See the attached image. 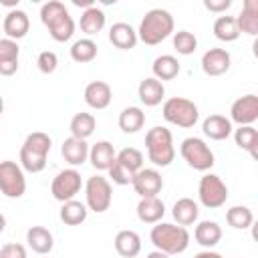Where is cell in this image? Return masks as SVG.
I'll return each instance as SVG.
<instances>
[{"label": "cell", "instance_id": "obj_1", "mask_svg": "<svg viewBox=\"0 0 258 258\" xmlns=\"http://www.w3.org/2000/svg\"><path fill=\"white\" fill-rule=\"evenodd\" d=\"M40 22L46 26L50 38L56 42H67L75 34V20L67 6L58 0H48L40 6Z\"/></svg>", "mask_w": 258, "mask_h": 258}, {"label": "cell", "instance_id": "obj_2", "mask_svg": "<svg viewBox=\"0 0 258 258\" xmlns=\"http://www.w3.org/2000/svg\"><path fill=\"white\" fill-rule=\"evenodd\" d=\"M175 22L173 16L163 10V8H151L149 12H145V16L139 22L137 28V38L147 44V46H155L159 42H163L167 36L173 34Z\"/></svg>", "mask_w": 258, "mask_h": 258}, {"label": "cell", "instance_id": "obj_3", "mask_svg": "<svg viewBox=\"0 0 258 258\" xmlns=\"http://www.w3.org/2000/svg\"><path fill=\"white\" fill-rule=\"evenodd\" d=\"M149 240L155 246V250H159L167 256H173V254H181L187 250L189 232H187V228L177 226V224L157 222L149 232Z\"/></svg>", "mask_w": 258, "mask_h": 258}, {"label": "cell", "instance_id": "obj_4", "mask_svg": "<svg viewBox=\"0 0 258 258\" xmlns=\"http://www.w3.org/2000/svg\"><path fill=\"white\" fill-rule=\"evenodd\" d=\"M52 139L48 133L34 131L26 135L22 147H20V167L28 173H40L46 167V157L50 153Z\"/></svg>", "mask_w": 258, "mask_h": 258}, {"label": "cell", "instance_id": "obj_5", "mask_svg": "<svg viewBox=\"0 0 258 258\" xmlns=\"http://www.w3.org/2000/svg\"><path fill=\"white\" fill-rule=\"evenodd\" d=\"M145 149L147 157L155 167H167L175 159V147H173V135L167 127L155 125L145 135Z\"/></svg>", "mask_w": 258, "mask_h": 258}, {"label": "cell", "instance_id": "obj_6", "mask_svg": "<svg viewBox=\"0 0 258 258\" xmlns=\"http://www.w3.org/2000/svg\"><path fill=\"white\" fill-rule=\"evenodd\" d=\"M141 167H143V153L135 147H125L117 153L113 165L109 167V177L117 185H129Z\"/></svg>", "mask_w": 258, "mask_h": 258}, {"label": "cell", "instance_id": "obj_7", "mask_svg": "<svg viewBox=\"0 0 258 258\" xmlns=\"http://www.w3.org/2000/svg\"><path fill=\"white\" fill-rule=\"evenodd\" d=\"M161 115L167 123L181 127V129H189L198 123L200 119V111L198 105L185 97H169L167 101H163L161 107Z\"/></svg>", "mask_w": 258, "mask_h": 258}, {"label": "cell", "instance_id": "obj_8", "mask_svg": "<svg viewBox=\"0 0 258 258\" xmlns=\"http://www.w3.org/2000/svg\"><path fill=\"white\" fill-rule=\"evenodd\" d=\"M179 153L183 157V161L196 169V171H208L214 167L216 159H214V151L210 149V145L200 139V137H185L179 145Z\"/></svg>", "mask_w": 258, "mask_h": 258}, {"label": "cell", "instance_id": "obj_9", "mask_svg": "<svg viewBox=\"0 0 258 258\" xmlns=\"http://www.w3.org/2000/svg\"><path fill=\"white\" fill-rule=\"evenodd\" d=\"M111 202H113L111 181L103 175H91L85 183V206L95 214H103L111 208Z\"/></svg>", "mask_w": 258, "mask_h": 258}, {"label": "cell", "instance_id": "obj_10", "mask_svg": "<svg viewBox=\"0 0 258 258\" xmlns=\"http://www.w3.org/2000/svg\"><path fill=\"white\" fill-rule=\"evenodd\" d=\"M198 198H200V204L204 208H210V210H218L226 204L228 200V185L222 181L220 175L216 173H206L200 177V183H198Z\"/></svg>", "mask_w": 258, "mask_h": 258}, {"label": "cell", "instance_id": "obj_11", "mask_svg": "<svg viewBox=\"0 0 258 258\" xmlns=\"http://www.w3.org/2000/svg\"><path fill=\"white\" fill-rule=\"evenodd\" d=\"M0 191L10 200H18L24 196L26 177H24V169L20 167V163L10 161V159L0 161Z\"/></svg>", "mask_w": 258, "mask_h": 258}, {"label": "cell", "instance_id": "obj_12", "mask_svg": "<svg viewBox=\"0 0 258 258\" xmlns=\"http://www.w3.org/2000/svg\"><path fill=\"white\" fill-rule=\"evenodd\" d=\"M81 187H83L81 173H79L75 167H69V169L58 171V173L52 177L50 194H52L54 200H58V202L62 204V202L75 200V196L81 191Z\"/></svg>", "mask_w": 258, "mask_h": 258}, {"label": "cell", "instance_id": "obj_13", "mask_svg": "<svg viewBox=\"0 0 258 258\" xmlns=\"http://www.w3.org/2000/svg\"><path fill=\"white\" fill-rule=\"evenodd\" d=\"M230 121L240 125H254L258 121V97L254 93L238 97L230 107Z\"/></svg>", "mask_w": 258, "mask_h": 258}, {"label": "cell", "instance_id": "obj_14", "mask_svg": "<svg viewBox=\"0 0 258 258\" xmlns=\"http://www.w3.org/2000/svg\"><path fill=\"white\" fill-rule=\"evenodd\" d=\"M131 185L139 198H155L163 189V177L153 167H141L135 173Z\"/></svg>", "mask_w": 258, "mask_h": 258}, {"label": "cell", "instance_id": "obj_15", "mask_svg": "<svg viewBox=\"0 0 258 258\" xmlns=\"http://www.w3.org/2000/svg\"><path fill=\"white\" fill-rule=\"evenodd\" d=\"M232 56L226 48H210L202 54V71L208 77H220L230 71Z\"/></svg>", "mask_w": 258, "mask_h": 258}, {"label": "cell", "instance_id": "obj_16", "mask_svg": "<svg viewBox=\"0 0 258 258\" xmlns=\"http://www.w3.org/2000/svg\"><path fill=\"white\" fill-rule=\"evenodd\" d=\"M2 30L6 34V38L10 40H20L28 34L30 30V18L24 10L20 8H14L10 10L6 16H4V22H2Z\"/></svg>", "mask_w": 258, "mask_h": 258}, {"label": "cell", "instance_id": "obj_17", "mask_svg": "<svg viewBox=\"0 0 258 258\" xmlns=\"http://www.w3.org/2000/svg\"><path fill=\"white\" fill-rule=\"evenodd\" d=\"M85 103L91 107V109H107L111 105V99H113V91L109 87V83L105 81H91L87 87H85Z\"/></svg>", "mask_w": 258, "mask_h": 258}, {"label": "cell", "instance_id": "obj_18", "mask_svg": "<svg viewBox=\"0 0 258 258\" xmlns=\"http://www.w3.org/2000/svg\"><path fill=\"white\" fill-rule=\"evenodd\" d=\"M117 153H115V147L111 141L103 139V141H97L93 147H89V161L91 165L97 169V171H109V167L113 165Z\"/></svg>", "mask_w": 258, "mask_h": 258}, {"label": "cell", "instance_id": "obj_19", "mask_svg": "<svg viewBox=\"0 0 258 258\" xmlns=\"http://www.w3.org/2000/svg\"><path fill=\"white\" fill-rule=\"evenodd\" d=\"M60 155L64 157V161L73 167L83 165L89 159V143L85 139H77V137H67L60 145Z\"/></svg>", "mask_w": 258, "mask_h": 258}, {"label": "cell", "instance_id": "obj_20", "mask_svg": "<svg viewBox=\"0 0 258 258\" xmlns=\"http://www.w3.org/2000/svg\"><path fill=\"white\" fill-rule=\"evenodd\" d=\"M18 56H20L18 42L10 38H0V75L2 77H12L18 71Z\"/></svg>", "mask_w": 258, "mask_h": 258}, {"label": "cell", "instance_id": "obj_21", "mask_svg": "<svg viewBox=\"0 0 258 258\" xmlns=\"http://www.w3.org/2000/svg\"><path fill=\"white\" fill-rule=\"evenodd\" d=\"M137 30L127 24V22H115L111 28H109V42L119 48V50H129V48H135L137 44Z\"/></svg>", "mask_w": 258, "mask_h": 258}, {"label": "cell", "instance_id": "obj_22", "mask_svg": "<svg viewBox=\"0 0 258 258\" xmlns=\"http://www.w3.org/2000/svg\"><path fill=\"white\" fill-rule=\"evenodd\" d=\"M202 131H204L206 137H210V139H214V141H224V139H228V137L232 135L234 129H232V121H230L228 117L214 113V115H208V117L204 119Z\"/></svg>", "mask_w": 258, "mask_h": 258}, {"label": "cell", "instance_id": "obj_23", "mask_svg": "<svg viewBox=\"0 0 258 258\" xmlns=\"http://www.w3.org/2000/svg\"><path fill=\"white\" fill-rule=\"evenodd\" d=\"M137 97L145 107H157L165 97V87H163L161 81H157L153 77H147V79H143L139 83Z\"/></svg>", "mask_w": 258, "mask_h": 258}, {"label": "cell", "instance_id": "obj_24", "mask_svg": "<svg viewBox=\"0 0 258 258\" xmlns=\"http://www.w3.org/2000/svg\"><path fill=\"white\" fill-rule=\"evenodd\" d=\"M234 18H236L240 34L244 32V34L256 36L258 34V0H244L242 12Z\"/></svg>", "mask_w": 258, "mask_h": 258}, {"label": "cell", "instance_id": "obj_25", "mask_svg": "<svg viewBox=\"0 0 258 258\" xmlns=\"http://www.w3.org/2000/svg\"><path fill=\"white\" fill-rule=\"evenodd\" d=\"M135 212L143 224H157L165 216V204L157 196L155 198H141Z\"/></svg>", "mask_w": 258, "mask_h": 258}, {"label": "cell", "instance_id": "obj_26", "mask_svg": "<svg viewBox=\"0 0 258 258\" xmlns=\"http://www.w3.org/2000/svg\"><path fill=\"white\" fill-rule=\"evenodd\" d=\"M113 242L117 254L123 258H135L141 252V236L135 230H119Z\"/></svg>", "mask_w": 258, "mask_h": 258}, {"label": "cell", "instance_id": "obj_27", "mask_svg": "<svg viewBox=\"0 0 258 258\" xmlns=\"http://www.w3.org/2000/svg\"><path fill=\"white\" fill-rule=\"evenodd\" d=\"M171 216L173 220L177 222V226H191L198 222V216H200V206L198 202H194L191 198H179L173 208H171Z\"/></svg>", "mask_w": 258, "mask_h": 258}, {"label": "cell", "instance_id": "obj_28", "mask_svg": "<svg viewBox=\"0 0 258 258\" xmlns=\"http://www.w3.org/2000/svg\"><path fill=\"white\" fill-rule=\"evenodd\" d=\"M26 242L32 248V252L36 254H48L54 246V238L52 232L44 226H32L26 230Z\"/></svg>", "mask_w": 258, "mask_h": 258}, {"label": "cell", "instance_id": "obj_29", "mask_svg": "<svg viewBox=\"0 0 258 258\" xmlns=\"http://www.w3.org/2000/svg\"><path fill=\"white\" fill-rule=\"evenodd\" d=\"M194 238H196V242H198L200 246L212 250V248L222 240V228H220V224L214 222V220H204V222H200V224L196 226Z\"/></svg>", "mask_w": 258, "mask_h": 258}, {"label": "cell", "instance_id": "obj_30", "mask_svg": "<svg viewBox=\"0 0 258 258\" xmlns=\"http://www.w3.org/2000/svg\"><path fill=\"white\" fill-rule=\"evenodd\" d=\"M179 60L173 56V54H159L153 64H151V73H153V79L157 81H171L179 75Z\"/></svg>", "mask_w": 258, "mask_h": 258}, {"label": "cell", "instance_id": "obj_31", "mask_svg": "<svg viewBox=\"0 0 258 258\" xmlns=\"http://www.w3.org/2000/svg\"><path fill=\"white\" fill-rule=\"evenodd\" d=\"M105 22H107L105 12L99 6H91V8L83 10L81 20H79V26H81V30L87 36H93V34H99L105 28Z\"/></svg>", "mask_w": 258, "mask_h": 258}, {"label": "cell", "instance_id": "obj_32", "mask_svg": "<svg viewBox=\"0 0 258 258\" xmlns=\"http://www.w3.org/2000/svg\"><path fill=\"white\" fill-rule=\"evenodd\" d=\"M87 216H89V208L79 200L62 202L60 212H58L60 222L67 224V226H79V224H83L87 220Z\"/></svg>", "mask_w": 258, "mask_h": 258}, {"label": "cell", "instance_id": "obj_33", "mask_svg": "<svg viewBox=\"0 0 258 258\" xmlns=\"http://www.w3.org/2000/svg\"><path fill=\"white\" fill-rule=\"evenodd\" d=\"M95 127H97V119H95V115L85 113V111L73 115V119H71V123H69L71 137L85 139V141L95 133Z\"/></svg>", "mask_w": 258, "mask_h": 258}, {"label": "cell", "instance_id": "obj_34", "mask_svg": "<svg viewBox=\"0 0 258 258\" xmlns=\"http://www.w3.org/2000/svg\"><path fill=\"white\" fill-rule=\"evenodd\" d=\"M119 129L123 133H137L145 125V113L141 107H125L119 113Z\"/></svg>", "mask_w": 258, "mask_h": 258}, {"label": "cell", "instance_id": "obj_35", "mask_svg": "<svg viewBox=\"0 0 258 258\" xmlns=\"http://www.w3.org/2000/svg\"><path fill=\"white\" fill-rule=\"evenodd\" d=\"M212 30H214V36L222 42H234L240 36V30H238V24H236L234 16H218L214 20Z\"/></svg>", "mask_w": 258, "mask_h": 258}, {"label": "cell", "instance_id": "obj_36", "mask_svg": "<svg viewBox=\"0 0 258 258\" xmlns=\"http://www.w3.org/2000/svg\"><path fill=\"white\" fill-rule=\"evenodd\" d=\"M232 133H234L236 145L240 149L248 151L252 157H256V145H258V131H256V127L254 125H240Z\"/></svg>", "mask_w": 258, "mask_h": 258}, {"label": "cell", "instance_id": "obj_37", "mask_svg": "<svg viewBox=\"0 0 258 258\" xmlns=\"http://www.w3.org/2000/svg\"><path fill=\"white\" fill-rule=\"evenodd\" d=\"M71 58L79 64L91 62L97 58V42L93 38H79L71 46Z\"/></svg>", "mask_w": 258, "mask_h": 258}, {"label": "cell", "instance_id": "obj_38", "mask_svg": "<svg viewBox=\"0 0 258 258\" xmlns=\"http://www.w3.org/2000/svg\"><path fill=\"white\" fill-rule=\"evenodd\" d=\"M226 222L234 228V230H246L252 226L254 222V214L248 206H232L226 212Z\"/></svg>", "mask_w": 258, "mask_h": 258}, {"label": "cell", "instance_id": "obj_39", "mask_svg": "<svg viewBox=\"0 0 258 258\" xmlns=\"http://www.w3.org/2000/svg\"><path fill=\"white\" fill-rule=\"evenodd\" d=\"M173 48L177 50V54H183V56L194 54L196 48H198L196 34L189 32V30H177V32H173Z\"/></svg>", "mask_w": 258, "mask_h": 258}, {"label": "cell", "instance_id": "obj_40", "mask_svg": "<svg viewBox=\"0 0 258 258\" xmlns=\"http://www.w3.org/2000/svg\"><path fill=\"white\" fill-rule=\"evenodd\" d=\"M36 67H38V71H40L42 75L54 73L56 67H58V56H56V52H52V50H42V52L38 54V58H36Z\"/></svg>", "mask_w": 258, "mask_h": 258}, {"label": "cell", "instance_id": "obj_41", "mask_svg": "<svg viewBox=\"0 0 258 258\" xmlns=\"http://www.w3.org/2000/svg\"><path fill=\"white\" fill-rule=\"evenodd\" d=\"M0 258H26V248L16 242H8L0 248Z\"/></svg>", "mask_w": 258, "mask_h": 258}, {"label": "cell", "instance_id": "obj_42", "mask_svg": "<svg viewBox=\"0 0 258 258\" xmlns=\"http://www.w3.org/2000/svg\"><path fill=\"white\" fill-rule=\"evenodd\" d=\"M204 6H206L210 12L222 14V12H226V10L232 6V0H204Z\"/></svg>", "mask_w": 258, "mask_h": 258}, {"label": "cell", "instance_id": "obj_43", "mask_svg": "<svg viewBox=\"0 0 258 258\" xmlns=\"http://www.w3.org/2000/svg\"><path fill=\"white\" fill-rule=\"evenodd\" d=\"M194 258H224V256L218 254V252H214V250H202V252H198Z\"/></svg>", "mask_w": 258, "mask_h": 258}, {"label": "cell", "instance_id": "obj_44", "mask_svg": "<svg viewBox=\"0 0 258 258\" xmlns=\"http://www.w3.org/2000/svg\"><path fill=\"white\" fill-rule=\"evenodd\" d=\"M73 4H75V6H79V8H85V10H87V8H91V6H95V2H93V0H73Z\"/></svg>", "mask_w": 258, "mask_h": 258}, {"label": "cell", "instance_id": "obj_45", "mask_svg": "<svg viewBox=\"0 0 258 258\" xmlns=\"http://www.w3.org/2000/svg\"><path fill=\"white\" fill-rule=\"evenodd\" d=\"M0 4L2 6H8V8H18V0H0Z\"/></svg>", "mask_w": 258, "mask_h": 258}, {"label": "cell", "instance_id": "obj_46", "mask_svg": "<svg viewBox=\"0 0 258 258\" xmlns=\"http://www.w3.org/2000/svg\"><path fill=\"white\" fill-rule=\"evenodd\" d=\"M145 258H169V256L163 254V252H159V250H153V252H149Z\"/></svg>", "mask_w": 258, "mask_h": 258}, {"label": "cell", "instance_id": "obj_47", "mask_svg": "<svg viewBox=\"0 0 258 258\" xmlns=\"http://www.w3.org/2000/svg\"><path fill=\"white\" fill-rule=\"evenodd\" d=\"M4 228H6V218H4V214H0V234L4 232Z\"/></svg>", "mask_w": 258, "mask_h": 258}, {"label": "cell", "instance_id": "obj_48", "mask_svg": "<svg viewBox=\"0 0 258 258\" xmlns=\"http://www.w3.org/2000/svg\"><path fill=\"white\" fill-rule=\"evenodd\" d=\"M4 113V99H2V95H0V115Z\"/></svg>", "mask_w": 258, "mask_h": 258}]
</instances>
